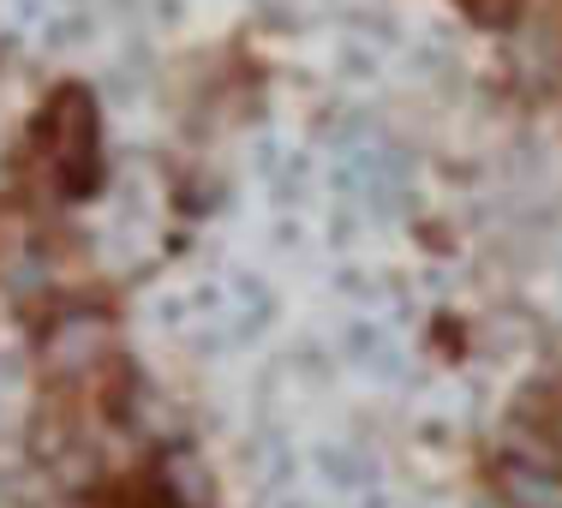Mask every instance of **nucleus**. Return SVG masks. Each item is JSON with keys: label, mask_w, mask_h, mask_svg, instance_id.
<instances>
[{"label": "nucleus", "mask_w": 562, "mask_h": 508, "mask_svg": "<svg viewBox=\"0 0 562 508\" xmlns=\"http://www.w3.org/2000/svg\"><path fill=\"white\" fill-rule=\"evenodd\" d=\"M497 490L508 497V508H562V466H532V461L503 454Z\"/></svg>", "instance_id": "obj_4"}, {"label": "nucleus", "mask_w": 562, "mask_h": 508, "mask_svg": "<svg viewBox=\"0 0 562 508\" xmlns=\"http://www.w3.org/2000/svg\"><path fill=\"white\" fill-rule=\"evenodd\" d=\"M43 150L72 192H85V185L97 180V109H90L85 90H60V97L48 102Z\"/></svg>", "instance_id": "obj_1"}, {"label": "nucleus", "mask_w": 562, "mask_h": 508, "mask_svg": "<svg viewBox=\"0 0 562 508\" xmlns=\"http://www.w3.org/2000/svg\"><path fill=\"white\" fill-rule=\"evenodd\" d=\"M353 359H359L366 371H383V377H395V371H401L395 341H390V336H378V329H359V336H353Z\"/></svg>", "instance_id": "obj_6"}, {"label": "nucleus", "mask_w": 562, "mask_h": 508, "mask_svg": "<svg viewBox=\"0 0 562 508\" xmlns=\"http://www.w3.org/2000/svg\"><path fill=\"white\" fill-rule=\"evenodd\" d=\"M156 478H162V497L173 508H216V478H210L204 454L192 443H173L162 454V466H156Z\"/></svg>", "instance_id": "obj_3"}, {"label": "nucleus", "mask_w": 562, "mask_h": 508, "mask_svg": "<svg viewBox=\"0 0 562 508\" xmlns=\"http://www.w3.org/2000/svg\"><path fill=\"white\" fill-rule=\"evenodd\" d=\"M109 347H114L109 317H97V312H60L55 324L43 329V371H48V377H60V383L90 377V365H97V359H109Z\"/></svg>", "instance_id": "obj_2"}, {"label": "nucleus", "mask_w": 562, "mask_h": 508, "mask_svg": "<svg viewBox=\"0 0 562 508\" xmlns=\"http://www.w3.org/2000/svg\"><path fill=\"white\" fill-rule=\"evenodd\" d=\"M317 466H324V478H336L341 490H366V485H371V466H366V454H353L347 443L324 449V454H317Z\"/></svg>", "instance_id": "obj_5"}]
</instances>
